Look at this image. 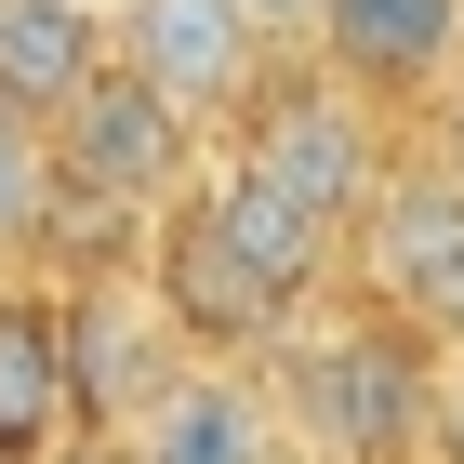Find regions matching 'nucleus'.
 <instances>
[{
  "label": "nucleus",
  "mask_w": 464,
  "mask_h": 464,
  "mask_svg": "<svg viewBox=\"0 0 464 464\" xmlns=\"http://www.w3.org/2000/svg\"><path fill=\"white\" fill-rule=\"evenodd\" d=\"M292 425H305V451L332 464H411L425 451V411H438V358L425 332L398 319V305H358V319H292Z\"/></svg>",
  "instance_id": "obj_1"
},
{
  "label": "nucleus",
  "mask_w": 464,
  "mask_h": 464,
  "mask_svg": "<svg viewBox=\"0 0 464 464\" xmlns=\"http://www.w3.org/2000/svg\"><path fill=\"white\" fill-rule=\"evenodd\" d=\"M40 146H53V186H67V199H107V213H160V199H186V186L213 173V133H199L160 80H133L120 53L80 80V107Z\"/></svg>",
  "instance_id": "obj_2"
},
{
  "label": "nucleus",
  "mask_w": 464,
  "mask_h": 464,
  "mask_svg": "<svg viewBox=\"0 0 464 464\" xmlns=\"http://www.w3.org/2000/svg\"><path fill=\"white\" fill-rule=\"evenodd\" d=\"M226 133H239V160H266L292 199H319L332 226H358L372 186L398 173V160H385V107H358L319 53H305V67H252V93H239Z\"/></svg>",
  "instance_id": "obj_3"
},
{
  "label": "nucleus",
  "mask_w": 464,
  "mask_h": 464,
  "mask_svg": "<svg viewBox=\"0 0 464 464\" xmlns=\"http://www.w3.org/2000/svg\"><path fill=\"white\" fill-rule=\"evenodd\" d=\"M133 279H146V305L186 332V358H266L305 305H292L266 266H252L239 239H226V213L186 186V199H160L146 213V239H133Z\"/></svg>",
  "instance_id": "obj_4"
},
{
  "label": "nucleus",
  "mask_w": 464,
  "mask_h": 464,
  "mask_svg": "<svg viewBox=\"0 0 464 464\" xmlns=\"http://www.w3.org/2000/svg\"><path fill=\"white\" fill-rule=\"evenodd\" d=\"M67 292V411H80V451H107L146 398L186 372V332L146 305L133 266H93V279H53Z\"/></svg>",
  "instance_id": "obj_5"
},
{
  "label": "nucleus",
  "mask_w": 464,
  "mask_h": 464,
  "mask_svg": "<svg viewBox=\"0 0 464 464\" xmlns=\"http://www.w3.org/2000/svg\"><path fill=\"white\" fill-rule=\"evenodd\" d=\"M345 266L372 279V305H398L425 345H464V186L451 173H385L372 213L345 226Z\"/></svg>",
  "instance_id": "obj_6"
},
{
  "label": "nucleus",
  "mask_w": 464,
  "mask_h": 464,
  "mask_svg": "<svg viewBox=\"0 0 464 464\" xmlns=\"http://www.w3.org/2000/svg\"><path fill=\"white\" fill-rule=\"evenodd\" d=\"M107 53L133 80H160L199 133H226L266 67V27H252V0H107Z\"/></svg>",
  "instance_id": "obj_7"
},
{
  "label": "nucleus",
  "mask_w": 464,
  "mask_h": 464,
  "mask_svg": "<svg viewBox=\"0 0 464 464\" xmlns=\"http://www.w3.org/2000/svg\"><path fill=\"white\" fill-rule=\"evenodd\" d=\"M305 53L345 80L358 107H425L464 67V0H319Z\"/></svg>",
  "instance_id": "obj_8"
},
{
  "label": "nucleus",
  "mask_w": 464,
  "mask_h": 464,
  "mask_svg": "<svg viewBox=\"0 0 464 464\" xmlns=\"http://www.w3.org/2000/svg\"><path fill=\"white\" fill-rule=\"evenodd\" d=\"M279 451H292V438H279V398L252 385L239 358H186L173 385L107 438V464H279Z\"/></svg>",
  "instance_id": "obj_9"
},
{
  "label": "nucleus",
  "mask_w": 464,
  "mask_h": 464,
  "mask_svg": "<svg viewBox=\"0 0 464 464\" xmlns=\"http://www.w3.org/2000/svg\"><path fill=\"white\" fill-rule=\"evenodd\" d=\"M67 438V292L40 266H0V464H53Z\"/></svg>",
  "instance_id": "obj_10"
},
{
  "label": "nucleus",
  "mask_w": 464,
  "mask_h": 464,
  "mask_svg": "<svg viewBox=\"0 0 464 464\" xmlns=\"http://www.w3.org/2000/svg\"><path fill=\"white\" fill-rule=\"evenodd\" d=\"M199 199L226 213V239H239L252 266H266V279L292 292V305H319V292L345 279V226H332L319 199H292V186L266 173V160H239V146H226L213 173H199Z\"/></svg>",
  "instance_id": "obj_11"
},
{
  "label": "nucleus",
  "mask_w": 464,
  "mask_h": 464,
  "mask_svg": "<svg viewBox=\"0 0 464 464\" xmlns=\"http://www.w3.org/2000/svg\"><path fill=\"white\" fill-rule=\"evenodd\" d=\"M93 67H107V14L93 0H0V107L14 120L53 133Z\"/></svg>",
  "instance_id": "obj_12"
},
{
  "label": "nucleus",
  "mask_w": 464,
  "mask_h": 464,
  "mask_svg": "<svg viewBox=\"0 0 464 464\" xmlns=\"http://www.w3.org/2000/svg\"><path fill=\"white\" fill-rule=\"evenodd\" d=\"M40 213H53V146H40V120L0 107V266L40 252Z\"/></svg>",
  "instance_id": "obj_13"
},
{
  "label": "nucleus",
  "mask_w": 464,
  "mask_h": 464,
  "mask_svg": "<svg viewBox=\"0 0 464 464\" xmlns=\"http://www.w3.org/2000/svg\"><path fill=\"white\" fill-rule=\"evenodd\" d=\"M425 173H451V186H464V67L425 93Z\"/></svg>",
  "instance_id": "obj_14"
},
{
  "label": "nucleus",
  "mask_w": 464,
  "mask_h": 464,
  "mask_svg": "<svg viewBox=\"0 0 464 464\" xmlns=\"http://www.w3.org/2000/svg\"><path fill=\"white\" fill-rule=\"evenodd\" d=\"M425 451H438V464H464V345L438 358V411H425Z\"/></svg>",
  "instance_id": "obj_15"
},
{
  "label": "nucleus",
  "mask_w": 464,
  "mask_h": 464,
  "mask_svg": "<svg viewBox=\"0 0 464 464\" xmlns=\"http://www.w3.org/2000/svg\"><path fill=\"white\" fill-rule=\"evenodd\" d=\"M252 27H266V40H305V27H319V0H252Z\"/></svg>",
  "instance_id": "obj_16"
},
{
  "label": "nucleus",
  "mask_w": 464,
  "mask_h": 464,
  "mask_svg": "<svg viewBox=\"0 0 464 464\" xmlns=\"http://www.w3.org/2000/svg\"><path fill=\"white\" fill-rule=\"evenodd\" d=\"M279 464H332V451H279Z\"/></svg>",
  "instance_id": "obj_17"
},
{
  "label": "nucleus",
  "mask_w": 464,
  "mask_h": 464,
  "mask_svg": "<svg viewBox=\"0 0 464 464\" xmlns=\"http://www.w3.org/2000/svg\"><path fill=\"white\" fill-rule=\"evenodd\" d=\"M93 14H107V0H93Z\"/></svg>",
  "instance_id": "obj_18"
}]
</instances>
